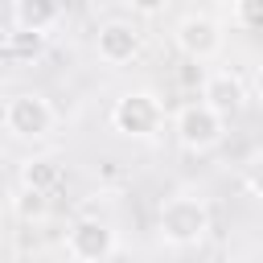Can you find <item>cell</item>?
Returning a JSON list of instances; mask_svg holds the SVG:
<instances>
[{
	"label": "cell",
	"mask_w": 263,
	"mask_h": 263,
	"mask_svg": "<svg viewBox=\"0 0 263 263\" xmlns=\"http://www.w3.org/2000/svg\"><path fill=\"white\" fill-rule=\"evenodd\" d=\"M210 222H214V218H210L205 197H197V193H173V197L160 201L156 234H160L164 247L185 251V247H197V242L210 234Z\"/></svg>",
	"instance_id": "obj_1"
},
{
	"label": "cell",
	"mask_w": 263,
	"mask_h": 263,
	"mask_svg": "<svg viewBox=\"0 0 263 263\" xmlns=\"http://www.w3.org/2000/svg\"><path fill=\"white\" fill-rule=\"evenodd\" d=\"M111 127L127 140H156L164 127V103L156 90H123L111 103Z\"/></svg>",
	"instance_id": "obj_2"
},
{
	"label": "cell",
	"mask_w": 263,
	"mask_h": 263,
	"mask_svg": "<svg viewBox=\"0 0 263 263\" xmlns=\"http://www.w3.org/2000/svg\"><path fill=\"white\" fill-rule=\"evenodd\" d=\"M173 136L185 152H210L226 140V115L214 111L205 99H193L173 115Z\"/></svg>",
	"instance_id": "obj_3"
},
{
	"label": "cell",
	"mask_w": 263,
	"mask_h": 263,
	"mask_svg": "<svg viewBox=\"0 0 263 263\" xmlns=\"http://www.w3.org/2000/svg\"><path fill=\"white\" fill-rule=\"evenodd\" d=\"M173 45L181 49V58L185 62H214L218 53H222V45H226V29H222V21L218 16H210V12H185L177 25H173Z\"/></svg>",
	"instance_id": "obj_4"
},
{
	"label": "cell",
	"mask_w": 263,
	"mask_h": 263,
	"mask_svg": "<svg viewBox=\"0 0 263 263\" xmlns=\"http://www.w3.org/2000/svg\"><path fill=\"white\" fill-rule=\"evenodd\" d=\"M53 123H58V111L41 90H21L4 103V132L12 140H45Z\"/></svg>",
	"instance_id": "obj_5"
},
{
	"label": "cell",
	"mask_w": 263,
	"mask_h": 263,
	"mask_svg": "<svg viewBox=\"0 0 263 263\" xmlns=\"http://www.w3.org/2000/svg\"><path fill=\"white\" fill-rule=\"evenodd\" d=\"M115 247H119L115 226L103 218H78L66 230V255L74 263H107L115 255Z\"/></svg>",
	"instance_id": "obj_6"
},
{
	"label": "cell",
	"mask_w": 263,
	"mask_h": 263,
	"mask_svg": "<svg viewBox=\"0 0 263 263\" xmlns=\"http://www.w3.org/2000/svg\"><path fill=\"white\" fill-rule=\"evenodd\" d=\"M95 53L107 66H127L144 53V33L132 21H103L95 33Z\"/></svg>",
	"instance_id": "obj_7"
},
{
	"label": "cell",
	"mask_w": 263,
	"mask_h": 263,
	"mask_svg": "<svg viewBox=\"0 0 263 263\" xmlns=\"http://www.w3.org/2000/svg\"><path fill=\"white\" fill-rule=\"evenodd\" d=\"M201 99L230 119V115H238V111L247 107V82H242V74H234V70H214V74L201 78Z\"/></svg>",
	"instance_id": "obj_8"
},
{
	"label": "cell",
	"mask_w": 263,
	"mask_h": 263,
	"mask_svg": "<svg viewBox=\"0 0 263 263\" xmlns=\"http://www.w3.org/2000/svg\"><path fill=\"white\" fill-rule=\"evenodd\" d=\"M45 49H49V33L45 29H25V25H12L8 21V29H4V58L8 62L33 66V62L45 58Z\"/></svg>",
	"instance_id": "obj_9"
},
{
	"label": "cell",
	"mask_w": 263,
	"mask_h": 263,
	"mask_svg": "<svg viewBox=\"0 0 263 263\" xmlns=\"http://www.w3.org/2000/svg\"><path fill=\"white\" fill-rule=\"evenodd\" d=\"M8 21H12V25H25V29H45V33H53V25L62 21V0H12Z\"/></svg>",
	"instance_id": "obj_10"
},
{
	"label": "cell",
	"mask_w": 263,
	"mask_h": 263,
	"mask_svg": "<svg viewBox=\"0 0 263 263\" xmlns=\"http://www.w3.org/2000/svg\"><path fill=\"white\" fill-rule=\"evenodd\" d=\"M62 177H66V168H62L58 156H29L21 164V185L37 189V193H53L62 185Z\"/></svg>",
	"instance_id": "obj_11"
},
{
	"label": "cell",
	"mask_w": 263,
	"mask_h": 263,
	"mask_svg": "<svg viewBox=\"0 0 263 263\" xmlns=\"http://www.w3.org/2000/svg\"><path fill=\"white\" fill-rule=\"evenodd\" d=\"M12 214L21 218V222H41L45 214H49V193H37V189H25V185H16V193H12Z\"/></svg>",
	"instance_id": "obj_12"
},
{
	"label": "cell",
	"mask_w": 263,
	"mask_h": 263,
	"mask_svg": "<svg viewBox=\"0 0 263 263\" xmlns=\"http://www.w3.org/2000/svg\"><path fill=\"white\" fill-rule=\"evenodd\" d=\"M234 25L263 33V0H234Z\"/></svg>",
	"instance_id": "obj_13"
},
{
	"label": "cell",
	"mask_w": 263,
	"mask_h": 263,
	"mask_svg": "<svg viewBox=\"0 0 263 263\" xmlns=\"http://www.w3.org/2000/svg\"><path fill=\"white\" fill-rule=\"evenodd\" d=\"M242 185H247L255 197H263V148H255V152L242 160Z\"/></svg>",
	"instance_id": "obj_14"
},
{
	"label": "cell",
	"mask_w": 263,
	"mask_h": 263,
	"mask_svg": "<svg viewBox=\"0 0 263 263\" xmlns=\"http://www.w3.org/2000/svg\"><path fill=\"white\" fill-rule=\"evenodd\" d=\"M123 4H127L136 16H160V12H164L173 0H123Z\"/></svg>",
	"instance_id": "obj_15"
},
{
	"label": "cell",
	"mask_w": 263,
	"mask_h": 263,
	"mask_svg": "<svg viewBox=\"0 0 263 263\" xmlns=\"http://www.w3.org/2000/svg\"><path fill=\"white\" fill-rule=\"evenodd\" d=\"M251 90H255V99H259V103H263V66H259V70H255V78H251Z\"/></svg>",
	"instance_id": "obj_16"
}]
</instances>
